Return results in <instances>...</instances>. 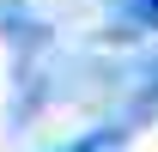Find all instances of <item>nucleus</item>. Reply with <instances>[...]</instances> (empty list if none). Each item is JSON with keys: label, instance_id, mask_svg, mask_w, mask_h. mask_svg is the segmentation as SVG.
Here are the masks:
<instances>
[{"label": "nucleus", "instance_id": "nucleus-2", "mask_svg": "<svg viewBox=\"0 0 158 152\" xmlns=\"http://www.w3.org/2000/svg\"><path fill=\"white\" fill-rule=\"evenodd\" d=\"M116 6L140 24V31H158V0H116Z\"/></svg>", "mask_w": 158, "mask_h": 152}, {"label": "nucleus", "instance_id": "nucleus-1", "mask_svg": "<svg viewBox=\"0 0 158 152\" xmlns=\"http://www.w3.org/2000/svg\"><path fill=\"white\" fill-rule=\"evenodd\" d=\"M67 152H128V134L122 128H98V134H85V140H73Z\"/></svg>", "mask_w": 158, "mask_h": 152}]
</instances>
